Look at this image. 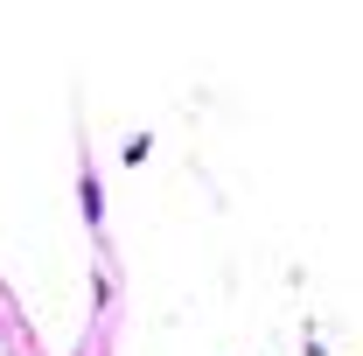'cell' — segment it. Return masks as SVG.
Listing matches in <instances>:
<instances>
[{
    "label": "cell",
    "mask_w": 363,
    "mask_h": 356,
    "mask_svg": "<svg viewBox=\"0 0 363 356\" xmlns=\"http://www.w3.org/2000/svg\"><path fill=\"white\" fill-rule=\"evenodd\" d=\"M77 210H84V238L98 245V266L112 272V217H105V175L91 161V140H77Z\"/></svg>",
    "instance_id": "obj_1"
},
{
    "label": "cell",
    "mask_w": 363,
    "mask_h": 356,
    "mask_svg": "<svg viewBox=\"0 0 363 356\" xmlns=\"http://www.w3.org/2000/svg\"><path fill=\"white\" fill-rule=\"evenodd\" d=\"M147 154H154V140H147V133H133V140H126V147H119V161H126V168H140Z\"/></svg>",
    "instance_id": "obj_2"
}]
</instances>
